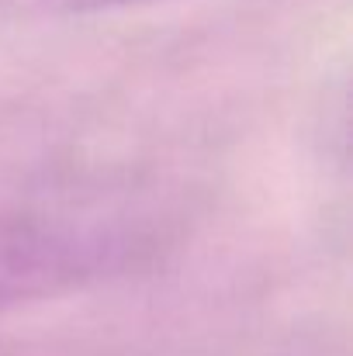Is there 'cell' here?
<instances>
[{"label":"cell","mask_w":353,"mask_h":356,"mask_svg":"<svg viewBox=\"0 0 353 356\" xmlns=\"http://www.w3.org/2000/svg\"><path fill=\"white\" fill-rule=\"evenodd\" d=\"M108 259V242L77 222L0 215V312L80 287Z\"/></svg>","instance_id":"6da1fadb"},{"label":"cell","mask_w":353,"mask_h":356,"mask_svg":"<svg viewBox=\"0 0 353 356\" xmlns=\"http://www.w3.org/2000/svg\"><path fill=\"white\" fill-rule=\"evenodd\" d=\"M56 7L66 10H104V7H125V3H139V0H49Z\"/></svg>","instance_id":"7a4b0ae2"}]
</instances>
